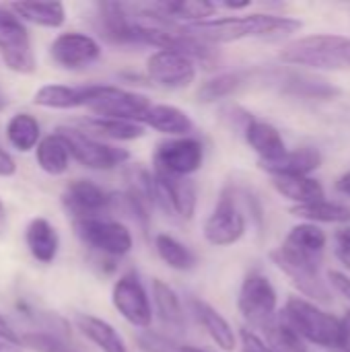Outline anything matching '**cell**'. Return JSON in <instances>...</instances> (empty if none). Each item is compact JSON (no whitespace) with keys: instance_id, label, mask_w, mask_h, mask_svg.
Returning <instances> with one entry per match:
<instances>
[{"instance_id":"6da1fadb","label":"cell","mask_w":350,"mask_h":352,"mask_svg":"<svg viewBox=\"0 0 350 352\" xmlns=\"http://www.w3.org/2000/svg\"><path fill=\"white\" fill-rule=\"evenodd\" d=\"M184 31L198 37L208 45L233 43L241 39H281L297 33L303 23L293 16L283 14H243V16H223L210 19L196 25H182Z\"/></svg>"},{"instance_id":"7a4b0ae2","label":"cell","mask_w":350,"mask_h":352,"mask_svg":"<svg viewBox=\"0 0 350 352\" xmlns=\"http://www.w3.org/2000/svg\"><path fill=\"white\" fill-rule=\"evenodd\" d=\"M281 60L316 70H350V37L332 33L305 35L287 43Z\"/></svg>"},{"instance_id":"3957f363","label":"cell","mask_w":350,"mask_h":352,"mask_svg":"<svg viewBox=\"0 0 350 352\" xmlns=\"http://www.w3.org/2000/svg\"><path fill=\"white\" fill-rule=\"evenodd\" d=\"M283 322L289 324L305 342L338 351L342 322L324 311L318 303L303 297H289L283 309Z\"/></svg>"},{"instance_id":"277c9868","label":"cell","mask_w":350,"mask_h":352,"mask_svg":"<svg viewBox=\"0 0 350 352\" xmlns=\"http://www.w3.org/2000/svg\"><path fill=\"white\" fill-rule=\"evenodd\" d=\"M237 309L241 318L254 328H270L276 322L278 295L274 285L260 272H250L239 289Z\"/></svg>"},{"instance_id":"5b68a950","label":"cell","mask_w":350,"mask_h":352,"mask_svg":"<svg viewBox=\"0 0 350 352\" xmlns=\"http://www.w3.org/2000/svg\"><path fill=\"white\" fill-rule=\"evenodd\" d=\"M56 134L64 138V142L70 148L72 159H76L83 167H89L95 171H109V169L124 165L130 159V153L126 148L101 142L83 130L62 126L56 130Z\"/></svg>"},{"instance_id":"8992f818","label":"cell","mask_w":350,"mask_h":352,"mask_svg":"<svg viewBox=\"0 0 350 352\" xmlns=\"http://www.w3.org/2000/svg\"><path fill=\"white\" fill-rule=\"evenodd\" d=\"M202 163H204V144L196 136L163 140L157 144L153 155V171L175 175V177H190L192 173L200 171Z\"/></svg>"},{"instance_id":"52a82bcc","label":"cell","mask_w":350,"mask_h":352,"mask_svg":"<svg viewBox=\"0 0 350 352\" xmlns=\"http://www.w3.org/2000/svg\"><path fill=\"white\" fill-rule=\"evenodd\" d=\"M74 233L87 248L109 258H124L134 248L130 229L120 221H109V219L74 221Z\"/></svg>"},{"instance_id":"ba28073f","label":"cell","mask_w":350,"mask_h":352,"mask_svg":"<svg viewBox=\"0 0 350 352\" xmlns=\"http://www.w3.org/2000/svg\"><path fill=\"white\" fill-rule=\"evenodd\" d=\"M0 58L10 70L19 74H31L35 72L37 66L27 27L21 23V19L14 12L2 6H0Z\"/></svg>"},{"instance_id":"9c48e42d","label":"cell","mask_w":350,"mask_h":352,"mask_svg":"<svg viewBox=\"0 0 350 352\" xmlns=\"http://www.w3.org/2000/svg\"><path fill=\"white\" fill-rule=\"evenodd\" d=\"M155 206L171 219L190 221L196 212L198 190L190 177H175L153 171Z\"/></svg>"},{"instance_id":"30bf717a","label":"cell","mask_w":350,"mask_h":352,"mask_svg":"<svg viewBox=\"0 0 350 352\" xmlns=\"http://www.w3.org/2000/svg\"><path fill=\"white\" fill-rule=\"evenodd\" d=\"M111 303L130 326L140 330L151 328L155 311L151 305V297L136 272H126L116 280L111 289Z\"/></svg>"},{"instance_id":"8fae6325","label":"cell","mask_w":350,"mask_h":352,"mask_svg":"<svg viewBox=\"0 0 350 352\" xmlns=\"http://www.w3.org/2000/svg\"><path fill=\"white\" fill-rule=\"evenodd\" d=\"M270 260L283 274L289 276V280L299 289L303 297H309V301L314 303L332 301L328 285L320 278V264L297 258L281 245L270 252Z\"/></svg>"},{"instance_id":"7c38bea8","label":"cell","mask_w":350,"mask_h":352,"mask_svg":"<svg viewBox=\"0 0 350 352\" xmlns=\"http://www.w3.org/2000/svg\"><path fill=\"white\" fill-rule=\"evenodd\" d=\"M151 107L153 103L146 95L126 91L113 85H99V91L87 109H91L97 118H113L142 124Z\"/></svg>"},{"instance_id":"4fadbf2b","label":"cell","mask_w":350,"mask_h":352,"mask_svg":"<svg viewBox=\"0 0 350 352\" xmlns=\"http://www.w3.org/2000/svg\"><path fill=\"white\" fill-rule=\"evenodd\" d=\"M204 239L215 248H227L237 243L245 235V217L235 202V192L225 188L215 210L204 223Z\"/></svg>"},{"instance_id":"5bb4252c","label":"cell","mask_w":350,"mask_h":352,"mask_svg":"<svg viewBox=\"0 0 350 352\" xmlns=\"http://www.w3.org/2000/svg\"><path fill=\"white\" fill-rule=\"evenodd\" d=\"M198 74V64L184 52L157 50L146 58V76L163 89H188Z\"/></svg>"},{"instance_id":"9a60e30c","label":"cell","mask_w":350,"mask_h":352,"mask_svg":"<svg viewBox=\"0 0 350 352\" xmlns=\"http://www.w3.org/2000/svg\"><path fill=\"white\" fill-rule=\"evenodd\" d=\"M113 194H107L101 186L89 182V179H76L70 182L62 194L64 208L76 219H103L107 210H111Z\"/></svg>"},{"instance_id":"2e32d148","label":"cell","mask_w":350,"mask_h":352,"mask_svg":"<svg viewBox=\"0 0 350 352\" xmlns=\"http://www.w3.org/2000/svg\"><path fill=\"white\" fill-rule=\"evenodd\" d=\"M37 330L21 336V342L35 352H83L72 340V330L66 320L54 314H37Z\"/></svg>"},{"instance_id":"e0dca14e","label":"cell","mask_w":350,"mask_h":352,"mask_svg":"<svg viewBox=\"0 0 350 352\" xmlns=\"http://www.w3.org/2000/svg\"><path fill=\"white\" fill-rule=\"evenodd\" d=\"M52 60L66 70H80L101 58V45L87 33H60L50 45Z\"/></svg>"},{"instance_id":"ac0fdd59","label":"cell","mask_w":350,"mask_h":352,"mask_svg":"<svg viewBox=\"0 0 350 352\" xmlns=\"http://www.w3.org/2000/svg\"><path fill=\"white\" fill-rule=\"evenodd\" d=\"M99 85H85V87H68V85H43L35 91L33 103L39 107L50 109H74V107H89L95 99Z\"/></svg>"},{"instance_id":"d6986e66","label":"cell","mask_w":350,"mask_h":352,"mask_svg":"<svg viewBox=\"0 0 350 352\" xmlns=\"http://www.w3.org/2000/svg\"><path fill=\"white\" fill-rule=\"evenodd\" d=\"M243 138L250 144V148L260 157V163L276 161L289 151L278 128L264 120L250 118L243 126Z\"/></svg>"},{"instance_id":"ffe728a7","label":"cell","mask_w":350,"mask_h":352,"mask_svg":"<svg viewBox=\"0 0 350 352\" xmlns=\"http://www.w3.org/2000/svg\"><path fill=\"white\" fill-rule=\"evenodd\" d=\"M322 153L314 146H301L295 151H287L281 159L260 163V167L270 175V177H309L316 169L322 167Z\"/></svg>"},{"instance_id":"44dd1931","label":"cell","mask_w":350,"mask_h":352,"mask_svg":"<svg viewBox=\"0 0 350 352\" xmlns=\"http://www.w3.org/2000/svg\"><path fill=\"white\" fill-rule=\"evenodd\" d=\"M326 245H328V235L314 223L295 225L285 237V241L281 243V248H285L293 256L316 262V264H322Z\"/></svg>"},{"instance_id":"7402d4cb","label":"cell","mask_w":350,"mask_h":352,"mask_svg":"<svg viewBox=\"0 0 350 352\" xmlns=\"http://www.w3.org/2000/svg\"><path fill=\"white\" fill-rule=\"evenodd\" d=\"M196 320L200 322V326L204 328V332L210 336V340L221 349L223 352H233L237 349V334L231 328V324L206 301L200 299H192L190 301Z\"/></svg>"},{"instance_id":"603a6c76","label":"cell","mask_w":350,"mask_h":352,"mask_svg":"<svg viewBox=\"0 0 350 352\" xmlns=\"http://www.w3.org/2000/svg\"><path fill=\"white\" fill-rule=\"evenodd\" d=\"M144 126L165 134V136H171V138H182V136H192L194 132V122L192 118L175 107V105H169V103H157L149 109V113L144 116L142 120Z\"/></svg>"},{"instance_id":"cb8c5ba5","label":"cell","mask_w":350,"mask_h":352,"mask_svg":"<svg viewBox=\"0 0 350 352\" xmlns=\"http://www.w3.org/2000/svg\"><path fill=\"white\" fill-rule=\"evenodd\" d=\"M74 324L78 332L101 352H130L124 338L120 336V332L105 320L89 316V314H76Z\"/></svg>"},{"instance_id":"d4e9b609","label":"cell","mask_w":350,"mask_h":352,"mask_svg":"<svg viewBox=\"0 0 350 352\" xmlns=\"http://www.w3.org/2000/svg\"><path fill=\"white\" fill-rule=\"evenodd\" d=\"M25 241H27L31 256L37 262L50 264L56 260L58 250H60V237L47 219H41V217L33 219L25 229Z\"/></svg>"},{"instance_id":"484cf974","label":"cell","mask_w":350,"mask_h":352,"mask_svg":"<svg viewBox=\"0 0 350 352\" xmlns=\"http://www.w3.org/2000/svg\"><path fill=\"white\" fill-rule=\"evenodd\" d=\"M80 126L85 128L83 132L101 136V138H109V140H118V142H130V140H138L144 136L146 126L138 124V122H126V120H113V118H85L80 120Z\"/></svg>"},{"instance_id":"4316f807","label":"cell","mask_w":350,"mask_h":352,"mask_svg":"<svg viewBox=\"0 0 350 352\" xmlns=\"http://www.w3.org/2000/svg\"><path fill=\"white\" fill-rule=\"evenodd\" d=\"M272 188L287 200L295 202V206H307L314 202L326 200L324 186L314 177H272Z\"/></svg>"},{"instance_id":"83f0119b","label":"cell","mask_w":350,"mask_h":352,"mask_svg":"<svg viewBox=\"0 0 350 352\" xmlns=\"http://www.w3.org/2000/svg\"><path fill=\"white\" fill-rule=\"evenodd\" d=\"M8 10L23 21L47 29H58L66 21V8L62 2H14Z\"/></svg>"},{"instance_id":"f1b7e54d","label":"cell","mask_w":350,"mask_h":352,"mask_svg":"<svg viewBox=\"0 0 350 352\" xmlns=\"http://www.w3.org/2000/svg\"><path fill=\"white\" fill-rule=\"evenodd\" d=\"M153 305H155V311L159 314L161 322L167 328L182 330L186 326V316H184L179 295L161 278L153 280Z\"/></svg>"},{"instance_id":"f546056e","label":"cell","mask_w":350,"mask_h":352,"mask_svg":"<svg viewBox=\"0 0 350 352\" xmlns=\"http://www.w3.org/2000/svg\"><path fill=\"white\" fill-rule=\"evenodd\" d=\"M70 157H72L70 155V148H68V144L64 142V138L60 134L43 136L41 142L35 148L37 165L47 175H62L68 169Z\"/></svg>"},{"instance_id":"4dcf8cb0","label":"cell","mask_w":350,"mask_h":352,"mask_svg":"<svg viewBox=\"0 0 350 352\" xmlns=\"http://www.w3.org/2000/svg\"><path fill=\"white\" fill-rule=\"evenodd\" d=\"M252 74L250 72H241V70H235V72H221L208 80H204L200 87H198V101L200 103H215L219 99H225V97H231L233 93H237L241 87H245L250 82Z\"/></svg>"},{"instance_id":"1f68e13d","label":"cell","mask_w":350,"mask_h":352,"mask_svg":"<svg viewBox=\"0 0 350 352\" xmlns=\"http://www.w3.org/2000/svg\"><path fill=\"white\" fill-rule=\"evenodd\" d=\"M155 250H157V256L161 258V262L177 272H188V270L196 268V264H198L196 254L188 245H184L182 241H177L175 237H171L167 233H159L155 237Z\"/></svg>"},{"instance_id":"d6a6232c","label":"cell","mask_w":350,"mask_h":352,"mask_svg":"<svg viewBox=\"0 0 350 352\" xmlns=\"http://www.w3.org/2000/svg\"><path fill=\"white\" fill-rule=\"evenodd\" d=\"M283 93L305 99H334L340 95V89L324 78H314L307 74H289L283 80Z\"/></svg>"},{"instance_id":"836d02e7","label":"cell","mask_w":350,"mask_h":352,"mask_svg":"<svg viewBox=\"0 0 350 352\" xmlns=\"http://www.w3.org/2000/svg\"><path fill=\"white\" fill-rule=\"evenodd\" d=\"M291 212L297 219H303L305 223H328V225H349L350 223V208L338 202H330V200H322V202H314L307 206H293Z\"/></svg>"},{"instance_id":"e575fe53","label":"cell","mask_w":350,"mask_h":352,"mask_svg":"<svg viewBox=\"0 0 350 352\" xmlns=\"http://www.w3.org/2000/svg\"><path fill=\"white\" fill-rule=\"evenodd\" d=\"M6 138L21 153L37 148V144L41 142V130L37 120L29 113H14L6 124Z\"/></svg>"},{"instance_id":"d590c367","label":"cell","mask_w":350,"mask_h":352,"mask_svg":"<svg viewBox=\"0 0 350 352\" xmlns=\"http://www.w3.org/2000/svg\"><path fill=\"white\" fill-rule=\"evenodd\" d=\"M266 342L272 352H307L305 340L281 320H276L270 328H266Z\"/></svg>"},{"instance_id":"8d00e7d4","label":"cell","mask_w":350,"mask_h":352,"mask_svg":"<svg viewBox=\"0 0 350 352\" xmlns=\"http://www.w3.org/2000/svg\"><path fill=\"white\" fill-rule=\"evenodd\" d=\"M138 346L142 352H179L182 346H177L171 338L153 332V330H142V334H138Z\"/></svg>"},{"instance_id":"74e56055","label":"cell","mask_w":350,"mask_h":352,"mask_svg":"<svg viewBox=\"0 0 350 352\" xmlns=\"http://www.w3.org/2000/svg\"><path fill=\"white\" fill-rule=\"evenodd\" d=\"M334 254H336L338 262L350 270V227L336 233V237H334Z\"/></svg>"},{"instance_id":"f35d334b","label":"cell","mask_w":350,"mask_h":352,"mask_svg":"<svg viewBox=\"0 0 350 352\" xmlns=\"http://www.w3.org/2000/svg\"><path fill=\"white\" fill-rule=\"evenodd\" d=\"M239 340H241V352H272L268 342L252 330H241Z\"/></svg>"},{"instance_id":"ab89813d","label":"cell","mask_w":350,"mask_h":352,"mask_svg":"<svg viewBox=\"0 0 350 352\" xmlns=\"http://www.w3.org/2000/svg\"><path fill=\"white\" fill-rule=\"evenodd\" d=\"M328 283H330V287H332L338 295H342V297H344V299L350 303L349 274H344V272H340V270H330V272H328Z\"/></svg>"},{"instance_id":"60d3db41","label":"cell","mask_w":350,"mask_h":352,"mask_svg":"<svg viewBox=\"0 0 350 352\" xmlns=\"http://www.w3.org/2000/svg\"><path fill=\"white\" fill-rule=\"evenodd\" d=\"M17 173V165H14V159L4 151L0 148V177H10Z\"/></svg>"},{"instance_id":"b9f144b4","label":"cell","mask_w":350,"mask_h":352,"mask_svg":"<svg viewBox=\"0 0 350 352\" xmlns=\"http://www.w3.org/2000/svg\"><path fill=\"white\" fill-rule=\"evenodd\" d=\"M342 322V332H340V344H338V352H350V309L344 314Z\"/></svg>"},{"instance_id":"7bdbcfd3","label":"cell","mask_w":350,"mask_h":352,"mask_svg":"<svg viewBox=\"0 0 350 352\" xmlns=\"http://www.w3.org/2000/svg\"><path fill=\"white\" fill-rule=\"evenodd\" d=\"M0 338H4V340H10V342H14V344H21V338L14 334V330L10 328V324L0 316Z\"/></svg>"},{"instance_id":"ee69618b","label":"cell","mask_w":350,"mask_h":352,"mask_svg":"<svg viewBox=\"0 0 350 352\" xmlns=\"http://www.w3.org/2000/svg\"><path fill=\"white\" fill-rule=\"evenodd\" d=\"M336 190H338L340 194H344V196H349L350 198V171H347L344 175H340V177H338V182H336Z\"/></svg>"},{"instance_id":"f6af8a7d","label":"cell","mask_w":350,"mask_h":352,"mask_svg":"<svg viewBox=\"0 0 350 352\" xmlns=\"http://www.w3.org/2000/svg\"><path fill=\"white\" fill-rule=\"evenodd\" d=\"M252 2H221L219 4V8L223 6V8H229V10H243V8H248Z\"/></svg>"},{"instance_id":"bcb514c9","label":"cell","mask_w":350,"mask_h":352,"mask_svg":"<svg viewBox=\"0 0 350 352\" xmlns=\"http://www.w3.org/2000/svg\"><path fill=\"white\" fill-rule=\"evenodd\" d=\"M0 352H23V351L19 349V344H14V342H10V340L0 338Z\"/></svg>"},{"instance_id":"7dc6e473","label":"cell","mask_w":350,"mask_h":352,"mask_svg":"<svg viewBox=\"0 0 350 352\" xmlns=\"http://www.w3.org/2000/svg\"><path fill=\"white\" fill-rule=\"evenodd\" d=\"M179 352H204V351H200V349H194V346H182V349H179Z\"/></svg>"},{"instance_id":"c3c4849f","label":"cell","mask_w":350,"mask_h":352,"mask_svg":"<svg viewBox=\"0 0 350 352\" xmlns=\"http://www.w3.org/2000/svg\"><path fill=\"white\" fill-rule=\"evenodd\" d=\"M2 221H4V204L0 200V225H2Z\"/></svg>"},{"instance_id":"681fc988","label":"cell","mask_w":350,"mask_h":352,"mask_svg":"<svg viewBox=\"0 0 350 352\" xmlns=\"http://www.w3.org/2000/svg\"><path fill=\"white\" fill-rule=\"evenodd\" d=\"M4 105H6V101H4V97H2V95H0V109H2V107H4Z\"/></svg>"}]
</instances>
